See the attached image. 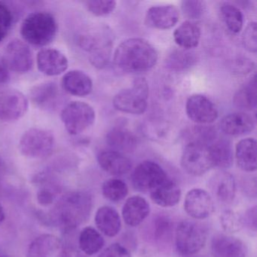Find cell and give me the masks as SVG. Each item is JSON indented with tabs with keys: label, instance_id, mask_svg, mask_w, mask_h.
Returning a JSON list of instances; mask_svg holds the SVG:
<instances>
[{
	"label": "cell",
	"instance_id": "cell-1",
	"mask_svg": "<svg viewBox=\"0 0 257 257\" xmlns=\"http://www.w3.org/2000/svg\"><path fill=\"white\" fill-rule=\"evenodd\" d=\"M158 52L147 40L132 38L121 43L115 50L113 64L120 73H136L148 71L155 67Z\"/></svg>",
	"mask_w": 257,
	"mask_h": 257
},
{
	"label": "cell",
	"instance_id": "cell-2",
	"mask_svg": "<svg viewBox=\"0 0 257 257\" xmlns=\"http://www.w3.org/2000/svg\"><path fill=\"white\" fill-rule=\"evenodd\" d=\"M92 207V196L88 192H70L64 195L51 211V221L64 231H71L89 219Z\"/></svg>",
	"mask_w": 257,
	"mask_h": 257
},
{
	"label": "cell",
	"instance_id": "cell-3",
	"mask_svg": "<svg viewBox=\"0 0 257 257\" xmlns=\"http://www.w3.org/2000/svg\"><path fill=\"white\" fill-rule=\"evenodd\" d=\"M58 33V24L48 12H35L28 15L21 26V35L25 42L34 46H48Z\"/></svg>",
	"mask_w": 257,
	"mask_h": 257
},
{
	"label": "cell",
	"instance_id": "cell-4",
	"mask_svg": "<svg viewBox=\"0 0 257 257\" xmlns=\"http://www.w3.org/2000/svg\"><path fill=\"white\" fill-rule=\"evenodd\" d=\"M149 86L144 78H138L132 88L123 90L114 97V107L117 110L133 115L144 113L148 106Z\"/></svg>",
	"mask_w": 257,
	"mask_h": 257
},
{
	"label": "cell",
	"instance_id": "cell-5",
	"mask_svg": "<svg viewBox=\"0 0 257 257\" xmlns=\"http://www.w3.org/2000/svg\"><path fill=\"white\" fill-rule=\"evenodd\" d=\"M207 237V231L201 224L192 220L182 221L176 229L177 252L183 255H194L205 246Z\"/></svg>",
	"mask_w": 257,
	"mask_h": 257
},
{
	"label": "cell",
	"instance_id": "cell-6",
	"mask_svg": "<svg viewBox=\"0 0 257 257\" xmlns=\"http://www.w3.org/2000/svg\"><path fill=\"white\" fill-rule=\"evenodd\" d=\"M55 147L52 133L45 129L33 127L26 131L19 142V150L30 159H44L52 154Z\"/></svg>",
	"mask_w": 257,
	"mask_h": 257
},
{
	"label": "cell",
	"instance_id": "cell-7",
	"mask_svg": "<svg viewBox=\"0 0 257 257\" xmlns=\"http://www.w3.org/2000/svg\"><path fill=\"white\" fill-rule=\"evenodd\" d=\"M181 166L187 174L196 177L204 175L214 168L210 146L205 143L191 141L183 150Z\"/></svg>",
	"mask_w": 257,
	"mask_h": 257
},
{
	"label": "cell",
	"instance_id": "cell-8",
	"mask_svg": "<svg viewBox=\"0 0 257 257\" xmlns=\"http://www.w3.org/2000/svg\"><path fill=\"white\" fill-rule=\"evenodd\" d=\"M61 118L67 132L70 135H78L94 124L95 112L85 102L73 101L63 109Z\"/></svg>",
	"mask_w": 257,
	"mask_h": 257
},
{
	"label": "cell",
	"instance_id": "cell-9",
	"mask_svg": "<svg viewBox=\"0 0 257 257\" xmlns=\"http://www.w3.org/2000/svg\"><path fill=\"white\" fill-rule=\"evenodd\" d=\"M79 46L89 53L93 66L104 68L109 62L112 52V40L106 32L89 33L80 36Z\"/></svg>",
	"mask_w": 257,
	"mask_h": 257
},
{
	"label": "cell",
	"instance_id": "cell-10",
	"mask_svg": "<svg viewBox=\"0 0 257 257\" xmlns=\"http://www.w3.org/2000/svg\"><path fill=\"white\" fill-rule=\"evenodd\" d=\"M168 178V174L159 164L144 161L134 171L132 185L139 192H150Z\"/></svg>",
	"mask_w": 257,
	"mask_h": 257
},
{
	"label": "cell",
	"instance_id": "cell-11",
	"mask_svg": "<svg viewBox=\"0 0 257 257\" xmlns=\"http://www.w3.org/2000/svg\"><path fill=\"white\" fill-rule=\"evenodd\" d=\"M4 58L9 70L18 73H28L34 64L32 52L22 40L10 42L6 47Z\"/></svg>",
	"mask_w": 257,
	"mask_h": 257
},
{
	"label": "cell",
	"instance_id": "cell-12",
	"mask_svg": "<svg viewBox=\"0 0 257 257\" xmlns=\"http://www.w3.org/2000/svg\"><path fill=\"white\" fill-rule=\"evenodd\" d=\"M28 100L21 91L14 89L0 91V121H17L26 113Z\"/></svg>",
	"mask_w": 257,
	"mask_h": 257
},
{
	"label": "cell",
	"instance_id": "cell-13",
	"mask_svg": "<svg viewBox=\"0 0 257 257\" xmlns=\"http://www.w3.org/2000/svg\"><path fill=\"white\" fill-rule=\"evenodd\" d=\"M183 206L186 213L195 219H206L211 216L215 210L214 202L210 194L199 188L187 192Z\"/></svg>",
	"mask_w": 257,
	"mask_h": 257
},
{
	"label": "cell",
	"instance_id": "cell-14",
	"mask_svg": "<svg viewBox=\"0 0 257 257\" xmlns=\"http://www.w3.org/2000/svg\"><path fill=\"white\" fill-rule=\"evenodd\" d=\"M186 112L189 119L199 124H211L218 118L216 106L202 94H194L188 98Z\"/></svg>",
	"mask_w": 257,
	"mask_h": 257
},
{
	"label": "cell",
	"instance_id": "cell-15",
	"mask_svg": "<svg viewBox=\"0 0 257 257\" xmlns=\"http://www.w3.org/2000/svg\"><path fill=\"white\" fill-rule=\"evenodd\" d=\"M33 103L44 110H55L61 103L62 94L57 83L46 82L35 85L31 91Z\"/></svg>",
	"mask_w": 257,
	"mask_h": 257
},
{
	"label": "cell",
	"instance_id": "cell-16",
	"mask_svg": "<svg viewBox=\"0 0 257 257\" xmlns=\"http://www.w3.org/2000/svg\"><path fill=\"white\" fill-rule=\"evenodd\" d=\"M37 67L43 74L57 76L62 74L68 68L67 57L55 49H44L39 52L37 58Z\"/></svg>",
	"mask_w": 257,
	"mask_h": 257
},
{
	"label": "cell",
	"instance_id": "cell-17",
	"mask_svg": "<svg viewBox=\"0 0 257 257\" xmlns=\"http://www.w3.org/2000/svg\"><path fill=\"white\" fill-rule=\"evenodd\" d=\"M180 18L178 10L174 6H155L146 14L147 26L159 30H168L177 25Z\"/></svg>",
	"mask_w": 257,
	"mask_h": 257
},
{
	"label": "cell",
	"instance_id": "cell-18",
	"mask_svg": "<svg viewBox=\"0 0 257 257\" xmlns=\"http://www.w3.org/2000/svg\"><path fill=\"white\" fill-rule=\"evenodd\" d=\"M213 257H246L247 247L237 237L227 234H218L211 240Z\"/></svg>",
	"mask_w": 257,
	"mask_h": 257
},
{
	"label": "cell",
	"instance_id": "cell-19",
	"mask_svg": "<svg viewBox=\"0 0 257 257\" xmlns=\"http://www.w3.org/2000/svg\"><path fill=\"white\" fill-rule=\"evenodd\" d=\"M64 252L62 243L58 237L45 234L31 242L27 257H64Z\"/></svg>",
	"mask_w": 257,
	"mask_h": 257
},
{
	"label": "cell",
	"instance_id": "cell-20",
	"mask_svg": "<svg viewBox=\"0 0 257 257\" xmlns=\"http://www.w3.org/2000/svg\"><path fill=\"white\" fill-rule=\"evenodd\" d=\"M221 131L230 136H241L250 133L255 128L253 118L243 112L228 114L219 123Z\"/></svg>",
	"mask_w": 257,
	"mask_h": 257
},
{
	"label": "cell",
	"instance_id": "cell-21",
	"mask_svg": "<svg viewBox=\"0 0 257 257\" xmlns=\"http://www.w3.org/2000/svg\"><path fill=\"white\" fill-rule=\"evenodd\" d=\"M150 207L148 201L139 195L127 198L122 207V218L129 226L141 225L149 216Z\"/></svg>",
	"mask_w": 257,
	"mask_h": 257
},
{
	"label": "cell",
	"instance_id": "cell-22",
	"mask_svg": "<svg viewBox=\"0 0 257 257\" xmlns=\"http://www.w3.org/2000/svg\"><path fill=\"white\" fill-rule=\"evenodd\" d=\"M97 162L100 168L111 175H124L128 174L132 168L128 158L114 150L101 152L97 156Z\"/></svg>",
	"mask_w": 257,
	"mask_h": 257
},
{
	"label": "cell",
	"instance_id": "cell-23",
	"mask_svg": "<svg viewBox=\"0 0 257 257\" xmlns=\"http://www.w3.org/2000/svg\"><path fill=\"white\" fill-rule=\"evenodd\" d=\"M61 85L64 91L76 97H85L91 94L93 89L91 78L81 70L67 72L63 76Z\"/></svg>",
	"mask_w": 257,
	"mask_h": 257
},
{
	"label": "cell",
	"instance_id": "cell-24",
	"mask_svg": "<svg viewBox=\"0 0 257 257\" xmlns=\"http://www.w3.org/2000/svg\"><path fill=\"white\" fill-rule=\"evenodd\" d=\"M212 192L220 202L229 204L234 201L236 195V182L234 177L227 171H219L210 182Z\"/></svg>",
	"mask_w": 257,
	"mask_h": 257
},
{
	"label": "cell",
	"instance_id": "cell-25",
	"mask_svg": "<svg viewBox=\"0 0 257 257\" xmlns=\"http://www.w3.org/2000/svg\"><path fill=\"white\" fill-rule=\"evenodd\" d=\"M152 201L163 207H171L177 205L181 198V189L178 185L168 177L157 187L150 191Z\"/></svg>",
	"mask_w": 257,
	"mask_h": 257
},
{
	"label": "cell",
	"instance_id": "cell-26",
	"mask_svg": "<svg viewBox=\"0 0 257 257\" xmlns=\"http://www.w3.org/2000/svg\"><path fill=\"white\" fill-rule=\"evenodd\" d=\"M95 224L102 234L107 237H115L121 228V218L113 207L103 206L96 212Z\"/></svg>",
	"mask_w": 257,
	"mask_h": 257
},
{
	"label": "cell",
	"instance_id": "cell-27",
	"mask_svg": "<svg viewBox=\"0 0 257 257\" xmlns=\"http://www.w3.org/2000/svg\"><path fill=\"white\" fill-rule=\"evenodd\" d=\"M256 141L253 138H246L237 143L235 159L237 166L246 172L256 170Z\"/></svg>",
	"mask_w": 257,
	"mask_h": 257
},
{
	"label": "cell",
	"instance_id": "cell-28",
	"mask_svg": "<svg viewBox=\"0 0 257 257\" xmlns=\"http://www.w3.org/2000/svg\"><path fill=\"white\" fill-rule=\"evenodd\" d=\"M201 34L199 26L195 22L187 21L174 31V41L180 47L189 50L198 46Z\"/></svg>",
	"mask_w": 257,
	"mask_h": 257
},
{
	"label": "cell",
	"instance_id": "cell-29",
	"mask_svg": "<svg viewBox=\"0 0 257 257\" xmlns=\"http://www.w3.org/2000/svg\"><path fill=\"white\" fill-rule=\"evenodd\" d=\"M106 143L118 153H130L135 150L138 145L136 137L127 129H112L106 136Z\"/></svg>",
	"mask_w": 257,
	"mask_h": 257
},
{
	"label": "cell",
	"instance_id": "cell-30",
	"mask_svg": "<svg viewBox=\"0 0 257 257\" xmlns=\"http://www.w3.org/2000/svg\"><path fill=\"white\" fill-rule=\"evenodd\" d=\"M209 146L214 168L226 169L232 165L234 153L229 141L221 140Z\"/></svg>",
	"mask_w": 257,
	"mask_h": 257
},
{
	"label": "cell",
	"instance_id": "cell-31",
	"mask_svg": "<svg viewBox=\"0 0 257 257\" xmlns=\"http://www.w3.org/2000/svg\"><path fill=\"white\" fill-rule=\"evenodd\" d=\"M105 244L102 234L92 227H86L81 231L79 246L81 251L87 255H94L101 250Z\"/></svg>",
	"mask_w": 257,
	"mask_h": 257
},
{
	"label": "cell",
	"instance_id": "cell-32",
	"mask_svg": "<svg viewBox=\"0 0 257 257\" xmlns=\"http://www.w3.org/2000/svg\"><path fill=\"white\" fill-rule=\"evenodd\" d=\"M234 106L243 110H252L256 106V81L255 76L234 94Z\"/></svg>",
	"mask_w": 257,
	"mask_h": 257
},
{
	"label": "cell",
	"instance_id": "cell-33",
	"mask_svg": "<svg viewBox=\"0 0 257 257\" xmlns=\"http://www.w3.org/2000/svg\"><path fill=\"white\" fill-rule=\"evenodd\" d=\"M221 18L228 31L237 34L243 28V18L237 7L231 4H225L220 7Z\"/></svg>",
	"mask_w": 257,
	"mask_h": 257
},
{
	"label": "cell",
	"instance_id": "cell-34",
	"mask_svg": "<svg viewBox=\"0 0 257 257\" xmlns=\"http://www.w3.org/2000/svg\"><path fill=\"white\" fill-rule=\"evenodd\" d=\"M196 61L197 57L193 52L187 50H177L168 57L165 63L170 70L183 71L190 68Z\"/></svg>",
	"mask_w": 257,
	"mask_h": 257
},
{
	"label": "cell",
	"instance_id": "cell-35",
	"mask_svg": "<svg viewBox=\"0 0 257 257\" xmlns=\"http://www.w3.org/2000/svg\"><path fill=\"white\" fill-rule=\"evenodd\" d=\"M103 196L112 202L122 201L128 194V187L123 180L112 178L106 180L102 186Z\"/></svg>",
	"mask_w": 257,
	"mask_h": 257
},
{
	"label": "cell",
	"instance_id": "cell-36",
	"mask_svg": "<svg viewBox=\"0 0 257 257\" xmlns=\"http://www.w3.org/2000/svg\"><path fill=\"white\" fill-rule=\"evenodd\" d=\"M220 224L225 232L231 234L240 231L244 226V221L240 213L234 210H226L221 214Z\"/></svg>",
	"mask_w": 257,
	"mask_h": 257
},
{
	"label": "cell",
	"instance_id": "cell-37",
	"mask_svg": "<svg viewBox=\"0 0 257 257\" xmlns=\"http://www.w3.org/2000/svg\"><path fill=\"white\" fill-rule=\"evenodd\" d=\"M85 6L91 14L101 17L111 14L116 7V2L113 0H91L85 2Z\"/></svg>",
	"mask_w": 257,
	"mask_h": 257
},
{
	"label": "cell",
	"instance_id": "cell-38",
	"mask_svg": "<svg viewBox=\"0 0 257 257\" xmlns=\"http://www.w3.org/2000/svg\"><path fill=\"white\" fill-rule=\"evenodd\" d=\"M181 9L183 14L188 19H198L204 14L205 5L202 1L186 0L181 3Z\"/></svg>",
	"mask_w": 257,
	"mask_h": 257
},
{
	"label": "cell",
	"instance_id": "cell-39",
	"mask_svg": "<svg viewBox=\"0 0 257 257\" xmlns=\"http://www.w3.org/2000/svg\"><path fill=\"white\" fill-rule=\"evenodd\" d=\"M242 43L246 50L252 53L257 51V27L255 22H251L246 26L242 36Z\"/></svg>",
	"mask_w": 257,
	"mask_h": 257
},
{
	"label": "cell",
	"instance_id": "cell-40",
	"mask_svg": "<svg viewBox=\"0 0 257 257\" xmlns=\"http://www.w3.org/2000/svg\"><path fill=\"white\" fill-rule=\"evenodd\" d=\"M16 13L8 3L0 1V23L7 30H10L14 24Z\"/></svg>",
	"mask_w": 257,
	"mask_h": 257
},
{
	"label": "cell",
	"instance_id": "cell-41",
	"mask_svg": "<svg viewBox=\"0 0 257 257\" xmlns=\"http://www.w3.org/2000/svg\"><path fill=\"white\" fill-rule=\"evenodd\" d=\"M98 257H132L127 248L119 243H112L106 247Z\"/></svg>",
	"mask_w": 257,
	"mask_h": 257
},
{
	"label": "cell",
	"instance_id": "cell-42",
	"mask_svg": "<svg viewBox=\"0 0 257 257\" xmlns=\"http://www.w3.org/2000/svg\"><path fill=\"white\" fill-rule=\"evenodd\" d=\"M37 201L43 207H47L53 204L55 199V192L49 187H44L37 192Z\"/></svg>",
	"mask_w": 257,
	"mask_h": 257
},
{
	"label": "cell",
	"instance_id": "cell-43",
	"mask_svg": "<svg viewBox=\"0 0 257 257\" xmlns=\"http://www.w3.org/2000/svg\"><path fill=\"white\" fill-rule=\"evenodd\" d=\"M234 71L239 74H246L252 71L254 68V64L249 59L246 58H240L235 61L234 67Z\"/></svg>",
	"mask_w": 257,
	"mask_h": 257
},
{
	"label": "cell",
	"instance_id": "cell-44",
	"mask_svg": "<svg viewBox=\"0 0 257 257\" xmlns=\"http://www.w3.org/2000/svg\"><path fill=\"white\" fill-rule=\"evenodd\" d=\"M256 207L254 206L247 210L245 218H243L244 225L246 224L247 227L254 231H256Z\"/></svg>",
	"mask_w": 257,
	"mask_h": 257
},
{
	"label": "cell",
	"instance_id": "cell-45",
	"mask_svg": "<svg viewBox=\"0 0 257 257\" xmlns=\"http://www.w3.org/2000/svg\"><path fill=\"white\" fill-rule=\"evenodd\" d=\"M157 220L156 224V235L157 237H162L169 231L171 225L168 219L165 218L161 217Z\"/></svg>",
	"mask_w": 257,
	"mask_h": 257
},
{
	"label": "cell",
	"instance_id": "cell-46",
	"mask_svg": "<svg viewBox=\"0 0 257 257\" xmlns=\"http://www.w3.org/2000/svg\"><path fill=\"white\" fill-rule=\"evenodd\" d=\"M10 79V70L6 64L4 56L0 55V84L6 83Z\"/></svg>",
	"mask_w": 257,
	"mask_h": 257
},
{
	"label": "cell",
	"instance_id": "cell-47",
	"mask_svg": "<svg viewBox=\"0 0 257 257\" xmlns=\"http://www.w3.org/2000/svg\"><path fill=\"white\" fill-rule=\"evenodd\" d=\"M64 257H88L87 255L76 249H64Z\"/></svg>",
	"mask_w": 257,
	"mask_h": 257
},
{
	"label": "cell",
	"instance_id": "cell-48",
	"mask_svg": "<svg viewBox=\"0 0 257 257\" xmlns=\"http://www.w3.org/2000/svg\"><path fill=\"white\" fill-rule=\"evenodd\" d=\"M8 31L9 30H7L2 24L0 23V43L4 41L8 34Z\"/></svg>",
	"mask_w": 257,
	"mask_h": 257
},
{
	"label": "cell",
	"instance_id": "cell-49",
	"mask_svg": "<svg viewBox=\"0 0 257 257\" xmlns=\"http://www.w3.org/2000/svg\"><path fill=\"white\" fill-rule=\"evenodd\" d=\"M5 211H4L2 205L0 204V224L2 223V222H4V219H5Z\"/></svg>",
	"mask_w": 257,
	"mask_h": 257
},
{
	"label": "cell",
	"instance_id": "cell-50",
	"mask_svg": "<svg viewBox=\"0 0 257 257\" xmlns=\"http://www.w3.org/2000/svg\"><path fill=\"white\" fill-rule=\"evenodd\" d=\"M0 257H11L10 255H4V254H0Z\"/></svg>",
	"mask_w": 257,
	"mask_h": 257
},
{
	"label": "cell",
	"instance_id": "cell-51",
	"mask_svg": "<svg viewBox=\"0 0 257 257\" xmlns=\"http://www.w3.org/2000/svg\"><path fill=\"white\" fill-rule=\"evenodd\" d=\"M1 165H2V161L0 159V166H1Z\"/></svg>",
	"mask_w": 257,
	"mask_h": 257
}]
</instances>
